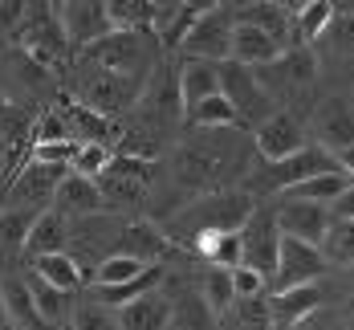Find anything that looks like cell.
Here are the masks:
<instances>
[{
  "mask_svg": "<svg viewBox=\"0 0 354 330\" xmlns=\"http://www.w3.org/2000/svg\"><path fill=\"white\" fill-rule=\"evenodd\" d=\"M66 245H70V220L49 208V212H41V217L33 220V228H29L25 261H33V257H49V253H66Z\"/></svg>",
  "mask_w": 354,
  "mask_h": 330,
  "instance_id": "7402d4cb",
  "label": "cell"
},
{
  "mask_svg": "<svg viewBox=\"0 0 354 330\" xmlns=\"http://www.w3.org/2000/svg\"><path fill=\"white\" fill-rule=\"evenodd\" d=\"M273 220H277V228H281V237L289 241H301V245H314L318 249L322 237H326V228H330V208H322V204H297V200H277V208H273Z\"/></svg>",
  "mask_w": 354,
  "mask_h": 330,
  "instance_id": "9a60e30c",
  "label": "cell"
},
{
  "mask_svg": "<svg viewBox=\"0 0 354 330\" xmlns=\"http://www.w3.org/2000/svg\"><path fill=\"white\" fill-rule=\"evenodd\" d=\"M77 57H86V62H94V66H102L110 73H127V77H151L167 62L159 37L151 29H139V33H118L114 29L98 45H90L86 53H77Z\"/></svg>",
  "mask_w": 354,
  "mask_h": 330,
  "instance_id": "7a4b0ae2",
  "label": "cell"
},
{
  "mask_svg": "<svg viewBox=\"0 0 354 330\" xmlns=\"http://www.w3.org/2000/svg\"><path fill=\"white\" fill-rule=\"evenodd\" d=\"M318 70H322L318 53L310 45H293V49H285L273 66L252 70V73L265 86V94L277 102V98H301V94H310L314 82H318Z\"/></svg>",
  "mask_w": 354,
  "mask_h": 330,
  "instance_id": "52a82bcc",
  "label": "cell"
},
{
  "mask_svg": "<svg viewBox=\"0 0 354 330\" xmlns=\"http://www.w3.org/2000/svg\"><path fill=\"white\" fill-rule=\"evenodd\" d=\"M147 269H151V265H142L135 257H106V261L90 273V282H94V286H127V282L142 277Z\"/></svg>",
  "mask_w": 354,
  "mask_h": 330,
  "instance_id": "4dcf8cb0",
  "label": "cell"
},
{
  "mask_svg": "<svg viewBox=\"0 0 354 330\" xmlns=\"http://www.w3.org/2000/svg\"><path fill=\"white\" fill-rule=\"evenodd\" d=\"M25 286H29V297H33L37 314H41L53 330H62L66 322H70V306H73L70 293H57L53 286H45L41 277H33L29 269H25Z\"/></svg>",
  "mask_w": 354,
  "mask_h": 330,
  "instance_id": "cb8c5ba5",
  "label": "cell"
},
{
  "mask_svg": "<svg viewBox=\"0 0 354 330\" xmlns=\"http://www.w3.org/2000/svg\"><path fill=\"white\" fill-rule=\"evenodd\" d=\"M163 163H142V159H127V155H114L106 167L94 176V187L102 196V208L122 217L131 208H142L159 183Z\"/></svg>",
  "mask_w": 354,
  "mask_h": 330,
  "instance_id": "3957f363",
  "label": "cell"
},
{
  "mask_svg": "<svg viewBox=\"0 0 354 330\" xmlns=\"http://www.w3.org/2000/svg\"><path fill=\"white\" fill-rule=\"evenodd\" d=\"M176 77H179V102H183V114H187L192 107H200L204 98L220 94V66H212V62H187V57H179Z\"/></svg>",
  "mask_w": 354,
  "mask_h": 330,
  "instance_id": "ffe728a7",
  "label": "cell"
},
{
  "mask_svg": "<svg viewBox=\"0 0 354 330\" xmlns=\"http://www.w3.org/2000/svg\"><path fill=\"white\" fill-rule=\"evenodd\" d=\"M342 327L354 330V297H351V306H346V314H342Z\"/></svg>",
  "mask_w": 354,
  "mask_h": 330,
  "instance_id": "74e56055",
  "label": "cell"
},
{
  "mask_svg": "<svg viewBox=\"0 0 354 330\" xmlns=\"http://www.w3.org/2000/svg\"><path fill=\"white\" fill-rule=\"evenodd\" d=\"M70 330H118V310H110L106 302H98L94 293L73 297L70 306Z\"/></svg>",
  "mask_w": 354,
  "mask_h": 330,
  "instance_id": "484cf974",
  "label": "cell"
},
{
  "mask_svg": "<svg viewBox=\"0 0 354 330\" xmlns=\"http://www.w3.org/2000/svg\"><path fill=\"white\" fill-rule=\"evenodd\" d=\"M57 21H62V33H66L70 53H86L90 45H98L106 33H114L102 0H66V4H57Z\"/></svg>",
  "mask_w": 354,
  "mask_h": 330,
  "instance_id": "7c38bea8",
  "label": "cell"
},
{
  "mask_svg": "<svg viewBox=\"0 0 354 330\" xmlns=\"http://www.w3.org/2000/svg\"><path fill=\"white\" fill-rule=\"evenodd\" d=\"M293 330H342V318H338V314H330V310H318V314L301 318Z\"/></svg>",
  "mask_w": 354,
  "mask_h": 330,
  "instance_id": "836d02e7",
  "label": "cell"
},
{
  "mask_svg": "<svg viewBox=\"0 0 354 330\" xmlns=\"http://www.w3.org/2000/svg\"><path fill=\"white\" fill-rule=\"evenodd\" d=\"M8 114H12V102L0 94V131H4V122H8Z\"/></svg>",
  "mask_w": 354,
  "mask_h": 330,
  "instance_id": "8d00e7d4",
  "label": "cell"
},
{
  "mask_svg": "<svg viewBox=\"0 0 354 330\" xmlns=\"http://www.w3.org/2000/svg\"><path fill=\"white\" fill-rule=\"evenodd\" d=\"M118 330H171V297L163 286L118 306Z\"/></svg>",
  "mask_w": 354,
  "mask_h": 330,
  "instance_id": "d6986e66",
  "label": "cell"
},
{
  "mask_svg": "<svg viewBox=\"0 0 354 330\" xmlns=\"http://www.w3.org/2000/svg\"><path fill=\"white\" fill-rule=\"evenodd\" d=\"M228 53H232V8L228 4H208L196 17V25L187 29V37L179 41V57L220 66V62H228Z\"/></svg>",
  "mask_w": 354,
  "mask_h": 330,
  "instance_id": "ba28073f",
  "label": "cell"
},
{
  "mask_svg": "<svg viewBox=\"0 0 354 330\" xmlns=\"http://www.w3.org/2000/svg\"><path fill=\"white\" fill-rule=\"evenodd\" d=\"M228 282H232V293H236V302H245V297H265V277L257 273V269H248V265H236V269H228Z\"/></svg>",
  "mask_w": 354,
  "mask_h": 330,
  "instance_id": "d6a6232c",
  "label": "cell"
},
{
  "mask_svg": "<svg viewBox=\"0 0 354 330\" xmlns=\"http://www.w3.org/2000/svg\"><path fill=\"white\" fill-rule=\"evenodd\" d=\"M330 217H334V220H354V183L338 196V200H334V204H330Z\"/></svg>",
  "mask_w": 354,
  "mask_h": 330,
  "instance_id": "d590c367",
  "label": "cell"
},
{
  "mask_svg": "<svg viewBox=\"0 0 354 330\" xmlns=\"http://www.w3.org/2000/svg\"><path fill=\"white\" fill-rule=\"evenodd\" d=\"M281 53H285V45H277L269 33L232 21V53H228V62L248 66V70H265V66H273Z\"/></svg>",
  "mask_w": 354,
  "mask_h": 330,
  "instance_id": "ac0fdd59",
  "label": "cell"
},
{
  "mask_svg": "<svg viewBox=\"0 0 354 330\" xmlns=\"http://www.w3.org/2000/svg\"><path fill=\"white\" fill-rule=\"evenodd\" d=\"M53 212H62L66 220H82V217H98V212H106V208H102V196H98L94 180L70 172V176L62 180V187H57V196H53Z\"/></svg>",
  "mask_w": 354,
  "mask_h": 330,
  "instance_id": "44dd1931",
  "label": "cell"
},
{
  "mask_svg": "<svg viewBox=\"0 0 354 330\" xmlns=\"http://www.w3.org/2000/svg\"><path fill=\"white\" fill-rule=\"evenodd\" d=\"M318 253L326 265H354V220H330Z\"/></svg>",
  "mask_w": 354,
  "mask_h": 330,
  "instance_id": "83f0119b",
  "label": "cell"
},
{
  "mask_svg": "<svg viewBox=\"0 0 354 330\" xmlns=\"http://www.w3.org/2000/svg\"><path fill=\"white\" fill-rule=\"evenodd\" d=\"M183 118H187V127H200V131H228V127H236V114L224 102V94L204 98L200 107H192Z\"/></svg>",
  "mask_w": 354,
  "mask_h": 330,
  "instance_id": "f546056e",
  "label": "cell"
},
{
  "mask_svg": "<svg viewBox=\"0 0 354 330\" xmlns=\"http://www.w3.org/2000/svg\"><path fill=\"white\" fill-rule=\"evenodd\" d=\"M257 204H261V200H257L252 192H245V187L196 196V200H187L183 208H176L167 220H159V232L167 237L171 249H183V253H187L200 237H212V232H241Z\"/></svg>",
  "mask_w": 354,
  "mask_h": 330,
  "instance_id": "6da1fadb",
  "label": "cell"
},
{
  "mask_svg": "<svg viewBox=\"0 0 354 330\" xmlns=\"http://www.w3.org/2000/svg\"><path fill=\"white\" fill-rule=\"evenodd\" d=\"M70 176V167H62V163H41V159H29V163H21V172L8 180V187L0 192V208H12V212H49L53 208V196H57V187L62 180Z\"/></svg>",
  "mask_w": 354,
  "mask_h": 330,
  "instance_id": "5b68a950",
  "label": "cell"
},
{
  "mask_svg": "<svg viewBox=\"0 0 354 330\" xmlns=\"http://www.w3.org/2000/svg\"><path fill=\"white\" fill-rule=\"evenodd\" d=\"M338 17V4H330V0H310V4H293V45H306V41H318L326 29H330V21Z\"/></svg>",
  "mask_w": 354,
  "mask_h": 330,
  "instance_id": "d4e9b609",
  "label": "cell"
},
{
  "mask_svg": "<svg viewBox=\"0 0 354 330\" xmlns=\"http://www.w3.org/2000/svg\"><path fill=\"white\" fill-rule=\"evenodd\" d=\"M21 172V163H17V155H12V147H8V139H0V192L8 187V180Z\"/></svg>",
  "mask_w": 354,
  "mask_h": 330,
  "instance_id": "e575fe53",
  "label": "cell"
},
{
  "mask_svg": "<svg viewBox=\"0 0 354 330\" xmlns=\"http://www.w3.org/2000/svg\"><path fill=\"white\" fill-rule=\"evenodd\" d=\"M110 159H114V151H110V147H102V143H77V147H73V155H70V172H73V176L94 180Z\"/></svg>",
  "mask_w": 354,
  "mask_h": 330,
  "instance_id": "1f68e13d",
  "label": "cell"
},
{
  "mask_svg": "<svg viewBox=\"0 0 354 330\" xmlns=\"http://www.w3.org/2000/svg\"><path fill=\"white\" fill-rule=\"evenodd\" d=\"M122 228H127V217H114V212L70 220V245H66V253L82 265V273H94L106 257L118 253Z\"/></svg>",
  "mask_w": 354,
  "mask_h": 330,
  "instance_id": "8992f818",
  "label": "cell"
},
{
  "mask_svg": "<svg viewBox=\"0 0 354 330\" xmlns=\"http://www.w3.org/2000/svg\"><path fill=\"white\" fill-rule=\"evenodd\" d=\"M277 253H281V228L273 220V208H252V217L241 228V265L257 269L265 282H273L277 273Z\"/></svg>",
  "mask_w": 354,
  "mask_h": 330,
  "instance_id": "30bf717a",
  "label": "cell"
},
{
  "mask_svg": "<svg viewBox=\"0 0 354 330\" xmlns=\"http://www.w3.org/2000/svg\"><path fill=\"white\" fill-rule=\"evenodd\" d=\"M29 273H33V277H41L45 286H53L57 293H70V297L86 286V273H82V265H77L70 253L33 257V261H29Z\"/></svg>",
  "mask_w": 354,
  "mask_h": 330,
  "instance_id": "603a6c76",
  "label": "cell"
},
{
  "mask_svg": "<svg viewBox=\"0 0 354 330\" xmlns=\"http://www.w3.org/2000/svg\"><path fill=\"white\" fill-rule=\"evenodd\" d=\"M171 253H176V249L167 245V237L159 232L155 220H127V228H122V237H118V253L114 257H135V261H142V265H163Z\"/></svg>",
  "mask_w": 354,
  "mask_h": 330,
  "instance_id": "2e32d148",
  "label": "cell"
},
{
  "mask_svg": "<svg viewBox=\"0 0 354 330\" xmlns=\"http://www.w3.org/2000/svg\"><path fill=\"white\" fill-rule=\"evenodd\" d=\"M12 45L53 73L73 57L70 45H66V33H62V21H57V4H25V17L12 33Z\"/></svg>",
  "mask_w": 354,
  "mask_h": 330,
  "instance_id": "277c9868",
  "label": "cell"
},
{
  "mask_svg": "<svg viewBox=\"0 0 354 330\" xmlns=\"http://www.w3.org/2000/svg\"><path fill=\"white\" fill-rule=\"evenodd\" d=\"M196 290L204 297V306L216 314V322L232 310V302H236V293H232V282H228V269H200V277H196Z\"/></svg>",
  "mask_w": 354,
  "mask_h": 330,
  "instance_id": "4316f807",
  "label": "cell"
},
{
  "mask_svg": "<svg viewBox=\"0 0 354 330\" xmlns=\"http://www.w3.org/2000/svg\"><path fill=\"white\" fill-rule=\"evenodd\" d=\"M330 265L322 261V253L314 245H301V241H289L281 237V253H277V273H273V293L297 290V286H314L322 282Z\"/></svg>",
  "mask_w": 354,
  "mask_h": 330,
  "instance_id": "5bb4252c",
  "label": "cell"
},
{
  "mask_svg": "<svg viewBox=\"0 0 354 330\" xmlns=\"http://www.w3.org/2000/svg\"><path fill=\"white\" fill-rule=\"evenodd\" d=\"M106 17H110V29H118V33H139V29H151L155 4H151V0H110Z\"/></svg>",
  "mask_w": 354,
  "mask_h": 330,
  "instance_id": "f1b7e54d",
  "label": "cell"
},
{
  "mask_svg": "<svg viewBox=\"0 0 354 330\" xmlns=\"http://www.w3.org/2000/svg\"><path fill=\"white\" fill-rule=\"evenodd\" d=\"M326 302H330V297H326V290H322V282H314V286H297V290H285V293H273V297H269L273 330H293L301 318L326 310Z\"/></svg>",
  "mask_w": 354,
  "mask_h": 330,
  "instance_id": "e0dca14e",
  "label": "cell"
},
{
  "mask_svg": "<svg viewBox=\"0 0 354 330\" xmlns=\"http://www.w3.org/2000/svg\"><path fill=\"white\" fill-rule=\"evenodd\" d=\"M220 94H224V102L232 107L241 131H245V127L257 131V127L273 114V98L265 94V86L257 82V73L248 70V66L220 62Z\"/></svg>",
  "mask_w": 354,
  "mask_h": 330,
  "instance_id": "9c48e42d",
  "label": "cell"
},
{
  "mask_svg": "<svg viewBox=\"0 0 354 330\" xmlns=\"http://www.w3.org/2000/svg\"><path fill=\"white\" fill-rule=\"evenodd\" d=\"M310 131L326 155H342L346 147H354V102L351 98H322L318 107L310 110Z\"/></svg>",
  "mask_w": 354,
  "mask_h": 330,
  "instance_id": "4fadbf2b",
  "label": "cell"
},
{
  "mask_svg": "<svg viewBox=\"0 0 354 330\" xmlns=\"http://www.w3.org/2000/svg\"><path fill=\"white\" fill-rule=\"evenodd\" d=\"M306 143V127L293 110H273L257 131H252V151L261 163H281L289 155H297Z\"/></svg>",
  "mask_w": 354,
  "mask_h": 330,
  "instance_id": "8fae6325",
  "label": "cell"
}]
</instances>
